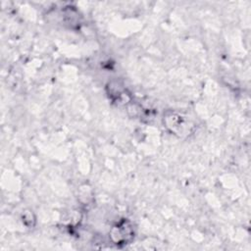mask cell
<instances>
[{"instance_id":"cell-1","label":"cell","mask_w":251,"mask_h":251,"mask_svg":"<svg viewBox=\"0 0 251 251\" xmlns=\"http://www.w3.org/2000/svg\"><path fill=\"white\" fill-rule=\"evenodd\" d=\"M131 226L129 223L124 221L114 226L111 230V236L114 242L118 243H126L131 237Z\"/></svg>"}]
</instances>
